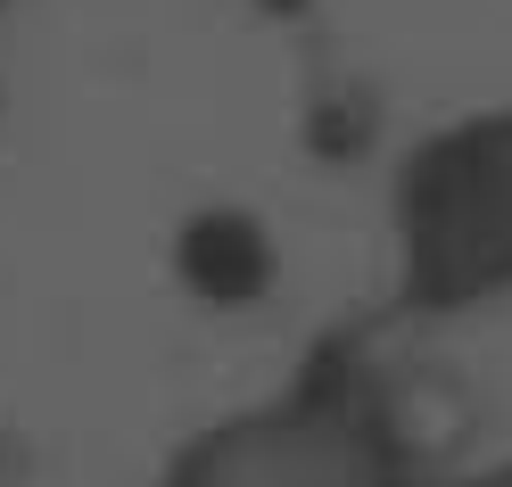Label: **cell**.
Segmentation results:
<instances>
[{
  "label": "cell",
  "instance_id": "5b68a950",
  "mask_svg": "<svg viewBox=\"0 0 512 487\" xmlns=\"http://www.w3.org/2000/svg\"><path fill=\"white\" fill-rule=\"evenodd\" d=\"M0 9H9V0H0Z\"/></svg>",
  "mask_w": 512,
  "mask_h": 487
},
{
  "label": "cell",
  "instance_id": "6da1fadb",
  "mask_svg": "<svg viewBox=\"0 0 512 487\" xmlns=\"http://www.w3.org/2000/svg\"><path fill=\"white\" fill-rule=\"evenodd\" d=\"M397 256L422 306L512 289V108L430 133L397 174Z\"/></svg>",
  "mask_w": 512,
  "mask_h": 487
},
{
  "label": "cell",
  "instance_id": "277c9868",
  "mask_svg": "<svg viewBox=\"0 0 512 487\" xmlns=\"http://www.w3.org/2000/svg\"><path fill=\"white\" fill-rule=\"evenodd\" d=\"M479 487H512V471H496V479H479Z\"/></svg>",
  "mask_w": 512,
  "mask_h": 487
},
{
  "label": "cell",
  "instance_id": "3957f363",
  "mask_svg": "<svg viewBox=\"0 0 512 487\" xmlns=\"http://www.w3.org/2000/svg\"><path fill=\"white\" fill-rule=\"evenodd\" d=\"M182 273L199 281L215 306L256 298V289L273 281V240H265V223H256V215H240V207L199 215V223L182 232Z\"/></svg>",
  "mask_w": 512,
  "mask_h": 487
},
{
  "label": "cell",
  "instance_id": "7a4b0ae2",
  "mask_svg": "<svg viewBox=\"0 0 512 487\" xmlns=\"http://www.w3.org/2000/svg\"><path fill=\"white\" fill-rule=\"evenodd\" d=\"M174 487H380V430L364 405L323 388L240 430H215L174 471Z\"/></svg>",
  "mask_w": 512,
  "mask_h": 487
}]
</instances>
